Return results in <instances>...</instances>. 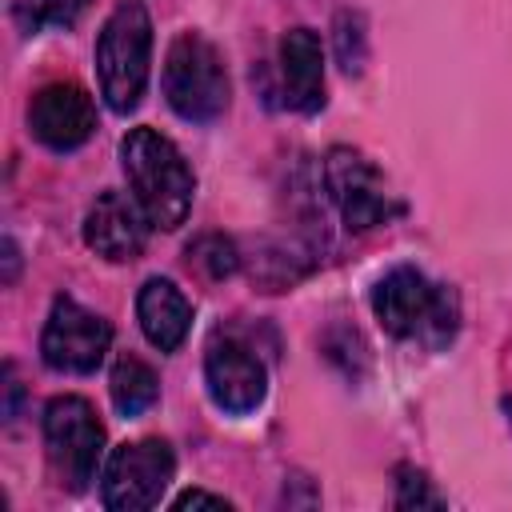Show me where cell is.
Returning <instances> with one entry per match:
<instances>
[{
    "label": "cell",
    "mask_w": 512,
    "mask_h": 512,
    "mask_svg": "<svg viewBox=\"0 0 512 512\" xmlns=\"http://www.w3.org/2000/svg\"><path fill=\"white\" fill-rule=\"evenodd\" d=\"M120 160H124V176L148 224L164 232L180 228L192 208V192H196V176L184 164L180 148L156 128H132L120 140Z\"/></svg>",
    "instance_id": "cell-1"
},
{
    "label": "cell",
    "mask_w": 512,
    "mask_h": 512,
    "mask_svg": "<svg viewBox=\"0 0 512 512\" xmlns=\"http://www.w3.org/2000/svg\"><path fill=\"white\" fill-rule=\"evenodd\" d=\"M32 136L52 152H72L96 132V104L80 84H44L28 108Z\"/></svg>",
    "instance_id": "cell-10"
},
{
    "label": "cell",
    "mask_w": 512,
    "mask_h": 512,
    "mask_svg": "<svg viewBox=\"0 0 512 512\" xmlns=\"http://www.w3.org/2000/svg\"><path fill=\"white\" fill-rule=\"evenodd\" d=\"M324 184L352 232H368L400 216V200L388 192V180L352 148H332L324 160Z\"/></svg>",
    "instance_id": "cell-7"
},
{
    "label": "cell",
    "mask_w": 512,
    "mask_h": 512,
    "mask_svg": "<svg viewBox=\"0 0 512 512\" xmlns=\"http://www.w3.org/2000/svg\"><path fill=\"white\" fill-rule=\"evenodd\" d=\"M108 344H112V324L104 316L88 312L72 296H56L40 336V356L52 372H76V376L96 372Z\"/></svg>",
    "instance_id": "cell-8"
},
{
    "label": "cell",
    "mask_w": 512,
    "mask_h": 512,
    "mask_svg": "<svg viewBox=\"0 0 512 512\" xmlns=\"http://www.w3.org/2000/svg\"><path fill=\"white\" fill-rule=\"evenodd\" d=\"M336 44H340V64L348 68V72H360V64H364V32H360V20L352 16V28H348V12H340V20H336Z\"/></svg>",
    "instance_id": "cell-18"
},
{
    "label": "cell",
    "mask_w": 512,
    "mask_h": 512,
    "mask_svg": "<svg viewBox=\"0 0 512 512\" xmlns=\"http://www.w3.org/2000/svg\"><path fill=\"white\" fill-rule=\"evenodd\" d=\"M188 264H192L196 272H204L208 280H224V276L236 272L240 256H236V244H232L228 236L204 232V236H196V240L188 244Z\"/></svg>",
    "instance_id": "cell-16"
},
{
    "label": "cell",
    "mask_w": 512,
    "mask_h": 512,
    "mask_svg": "<svg viewBox=\"0 0 512 512\" xmlns=\"http://www.w3.org/2000/svg\"><path fill=\"white\" fill-rule=\"evenodd\" d=\"M44 448H48V464L56 468L60 484H68L72 492L88 488V480H96V464L104 452V424L96 420V408L84 396L48 400Z\"/></svg>",
    "instance_id": "cell-5"
},
{
    "label": "cell",
    "mask_w": 512,
    "mask_h": 512,
    "mask_svg": "<svg viewBox=\"0 0 512 512\" xmlns=\"http://www.w3.org/2000/svg\"><path fill=\"white\" fill-rule=\"evenodd\" d=\"M88 8V0H16V28L20 32H40V28H68L76 16Z\"/></svg>",
    "instance_id": "cell-15"
},
{
    "label": "cell",
    "mask_w": 512,
    "mask_h": 512,
    "mask_svg": "<svg viewBox=\"0 0 512 512\" xmlns=\"http://www.w3.org/2000/svg\"><path fill=\"white\" fill-rule=\"evenodd\" d=\"M148 64H152V20L144 4L128 0L120 4L100 36H96V76H100V96L108 100L112 112L128 116L148 84Z\"/></svg>",
    "instance_id": "cell-3"
},
{
    "label": "cell",
    "mask_w": 512,
    "mask_h": 512,
    "mask_svg": "<svg viewBox=\"0 0 512 512\" xmlns=\"http://www.w3.org/2000/svg\"><path fill=\"white\" fill-rule=\"evenodd\" d=\"M136 316H140V328H144L148 344L160 348V352H176L184 344L188 328H192L188 296L172 280H164V276L144 280V288L136 296Z\"/></svg>",
    "instance_id": "cell-13"
},
{
    "label": "cell",
    "mask_w": 512,
    "mask_h": 512,
    "mask_svg": "<svg viewBox=\"0 0 512 512\" xmlns=\"http://www.w3.org/2000/svg\"><path fill=\"white\" fill-rule=\"evenodd\" d=\"M280 80L284 100L296 112H320L324 108V48L312 28H292L280 40Z\"/></svg>",
    "instance_id": "cell-12"
},
{
    "label": "cell",
    "mask_w": 512,
    "mask_h": 512,
    "mask_svg": "<svg viewBox=\"0 0 512 512\" xmlns=\"http://www.w3.org/2000/svg\"><path fill=\"white\" fill-rule=\"evenodd\" d=\"M504 408H508V412H512V400H504Z\"/></svg>",
    "instance_id": "cell-20"
},
{
    "label": "cell",
    "mask_w": 512,
    "mask_h": 512,
    "mask_svg": "<svg viewBox=\"0 0 512 512\" xmlns=\"http://www.w3.org/2000/svg\"><path fill=\"white\" fill-rule=\"evenodd\" d=\"M164 96L188 124H212L228 108V68L220 48L200 32H180L164 56Z\"/></svg>",
    "instance_id": "cell-4"
},
{
    "label": "cell",
    "mask_w": 512,
    "mask_h": 512,
    "mask_svg": "<svg viewBox=\"0 0 512 512\" xmlns=\"http://www.w3.org/2000/svg\"><path fill=\"white\" fill-rule=\"evenodd\" d=\"M148 228H152V224H148L144 208L136 204V196L128 200L124 192L104 188V192L92 200L88 216H84V244H88L96 256L112 260V264H128V260H136V256L144 252Z\"/></svg>",
    "instance_id": "cell-11"
},
{
    "label": "cell",
    "mask_w": 512,
    "mask_h": 512,
    "mask_svg": "<svg viewBox=\"0 0 512 512\" xmlns=\"http://www.w3.org/2000/svg\"><path fill=\"white\" fill-rule=\"evenodd\" d=\"M176 508H228L224 496H212L204 488H188L184 496H176Z\"/></svg>",
    "instance_id": "cell-19"
},
{
    "label": "cell",
    "mask_w": 512,
    "mask_h": 512,
    "mask_svg": "<svg viewBox=\"0 0 512 512\" xmlns=\"http://www.w3.org/2000/svg\"><path fill=\"white\" fill-rule=\"evenodd\" d=\"M396 504L400 508H440L444 500L428 488V476L416 468H396Z\"/></svg>",
    "instance_id": "cell-17"
},
{
    "label": "cell",
    "mask_w": 512,
    "mask_h": 512,
    "mask_svg": "<svg viewBox=\"0 0 512 512\" xmlns=\"http://www.w3.org/2000/svg\"><path fill=\"white\" fill-rule=\"evenodd\" d=\"M372 312L380 328L396 340H416L424 348H444L456 336L460 304L448 284H432L420 268H392L372 288Z\"/></svg>",
    "instance_id": "cell-2"
},
{
    "label": "cell",
    "mask_w": 512,
    "mask_h": 512,
    "mask_svg": "<svg viewBox=\"0 0 512 512\" xmlns=\"http://www.w3.org/2000/svg\"><path fill=\"white\" fill-rule=\"evenodd\" d=\"M112 404L124 412V416H140L144 408L156 404V392H160V380L152 372V364H144L140 356H120L112 364Z\"/></svg>",
    "instance_id": "cell-14"
},
{
    "label": "cell",
    "mask_w": 512,
    "mask_h": 512,
    "mask_svg": "<svg viewBox=\"0 0 512 512\" xmlns=\"http://www.w3.org/2000/svg\"><path fill=\"white\" fill-rule=\"evenodd\" d=\"M176 456L164 440H136L120 444L104 464V504L112 512H144L160 504L164 488L172 484Z\"/></svg>",
    "instance_id": "cell-6"
},
{
    "label": "cell",
    "mask_w": 512,
    "mask_h": 512,
    "mask_svg": "<svg viewBox=\"0 0 512 512\" xmlns=\"http://www.w3.org/2000/svg\"><path fill=\"white\" fill-rule=\"evenodd\" d=\"M204 380H208V396L220 412H232V416H244L252 412L264 392H268V376H264V364L256 360V352L232 336V332H216L208 340V352H204Z\"/></svg>",
    "instance_id": "cell-9"
}]
</instances>
